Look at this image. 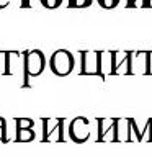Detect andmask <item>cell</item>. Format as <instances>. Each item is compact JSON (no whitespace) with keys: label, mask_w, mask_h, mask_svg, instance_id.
<instances>
[{"label":"cell","mask_w":152,"mask_h":157,"mask_svg":"<svg viewBox=\"0 0 152 157\" xmlns=\"http://www.w3.org/2000/svg\"><path fill=\"white\" fill-rule=\"evenodd\" d=\"M110 54H105L103 51H80V75H98L105 80L108 74L105 72V59H108Z\"/></svg>","instance_id":"6da1fadb"},{"label":"cell","mask_w":152,"mask_h":157,"mask_svg":"<svg viewBox=\"0 0 152 157\" xmlns=\"http://www.w3.org/2000/svg\"><path fill=\"white\" fill-rule=\"evenodd\" d=\"M74 67H75V59L67 49H57L49 59V69L57 77H67L74 71Z\"/></svg>","instance_id":"7a4b0ae2"},{"label":"cell","mask_w":152,"mask_h":157,"mask_svg":"<svg viewBox=\"0 0 152 157\" xmlns=\"http://www.w3.org/2000/svg\"><path fill=\"white\" fill-rule=\"evenodd\" d=\"M46 67V57L44 52L39 49H31V51L23 52V69H25V80L29 77H38L44 72Z\"/></svg>","instance_id":"3957f363"},{"label":"cell","mask_w":152,"mask_h":157,"mask_svg":"<svg viewBox=\"0 0 152 157\" xmlns=\"http://www.w3.org/2000/svg\"><path fill=\"white\" fill-rule=\"evenodd\" d=\"M118 52L110 51V75H132L134 74V51H126V54L118 61Z\"/></svg>","instance_id":"277c9868"},{"label":"cell","mask_w":152,"mask_h":157,"mask_svg":"<svg viewBox=\"0 0 152 157\" xmlns=\"http://www.w3.org/2000/svg\"><path fill=\"white\" fill-rule=\"evenodd\" d=\"M67 134L70 137V141L77 142V144H82V142L88 141V137H90V121L85 116L74 118V120L69 121Z\"/></svg>","instance_id":"5b68a950"},{"label":"cell","mask_w":152,"mask_h":157,"mask_svg":"<svg viewBox=\"0 0 152 157\" xmlns=\"http://www.w3.org/2000/svg\"><path fill=\"white\" fill-rule=\"evenodd\" d=\"M43 121V141H66L64 124L66 118H41Z\"/></svg>","instance_id":"8992f818"},{"label":"cell","mask_w":152,"mask_h":157,"mask_svg":"<svg viewBox=\"0 0 152 157\" xmlns=\"http://www.w3.org/2000/svg\"><path fill=\"white\" fill-rule=\"evenodd\" d=\"M97 123H98V136H97L98 142H105V141L110 139V137H108L110 132H113V136H115L116 118H98Z\"/></svg>","instance_id":"52a82bcc"},{"label":"cell","mask_w":152,"mask_h":157,"mask_svg":"<svg viewBox=\"0 0 152 157\" xmlns=\"http://www.w3.org/2000/svg\"><path fill=\"white\" fill-rule=\"evenodd\" d=\"M136 56L142 59V74H152V51H137Z\"/></svg>","instance_id":"ba28073f"},{"label":"cell","mask_w":152,"mask_h":157,"mask_svg":"<svg viewBox=\"0 0 152 157\" xmlns=\"http://www.w3.org/2000/svg\"><path fill=\"white\" fill-rule=\"evenodd\" d=\"M34 139V131L33 128H17V142H28Z\"/></svg>","instance_id":"9c48e42d"},{"label":"cell","mask_w":152,"mask_h":157,"mask_svg":"<svg viewBox=\"0 0 152 157\" xmlns=\"http://www.w3.org/2000/svg\"><path fill=\"white\" fill-rule=\"evenodd\" d=\"M126 7L127 8H147V7H152V2L150 0H127Z\"/></svg>","instance_id":"30bf717a"},{"label":"cell","mask_w":152,"mask_h":157,"mask_svg":"<svg viewBox=\"0 0 152 157\" xmlns=\"http://www.w3.org/2000/svg\"><path fill=\"white\" fill-rule=\"evenodd\" d=\"M93 0H69V7L70 8H87L90 7Z\"/></svg>","instance_id":"8fae6325"},{"label":"cell","mask_w":152,"mask_h":157,"mask_svg":"<svg viewBox=\"0 0 152 157\" xmlns=\"http://www.w3.org/2000/svg\"><path fill=\"white\" fill-rule=\"evenodd\" d=\"M121 0H97V3L100 5L101 8H106V10H111V8H116L120 5Z\"/></svg>","instance_id":"7c38bea8"},{"label":"cell","mask_w":152,"mask_h":157,"mask_svg":"<svg viewBox=\"0 0 152 157\" xmlns=\"http://www.w3.org/2000/svg\"><path fill=\"white\" fill-rule=\"evenodd\" d=\"M39 3H41L44 8H48V10H54V8L61 7L62 0H39Z\"/></svg>","instance_id":"4fadbf2b"},{"label":"cell","mask_w":152,"mask_h":157,"mask_svg":"<svg viewBox=\"0 0 152 157\" xmlns=\"http://www.w3.org/2000/svg\"><path fill=\"white\" fill-rule=\"evenodd\" d=\"M15 124H17V128H33L34 121L29 120V118H17V120H15Z\"/></svg>","instance_id":"5bb4252c"},{"label":"cell","mask_w":152,"mask_h":157,"mask_svg":"<svg viewBox=\"0 0 152 157\" xmlns=\"http://www.w3.org/2000/svg\"><path fill=\"white\" fill-rule=\"evenodd\" d=\"M0 141L7 142V123H5V118L0 116Z\"/></svg>","instance_id":"9a60e30c"},{"label":"cell","mask_w":152,"mask_h":157,"mask_svg":"<svg viewBox=\"0 0 152 157\" xmlns=\"http://www.w3.org/2000/svg\"><path fill=\"white\" fill-rule=\"evenodd\" d=\"M10 5V0H0V8H5Z\"/></svg>","instance_id":"2e32d148"},{"label":"cell","mask_w":152,"mask_h":157,"mask_svg":"<svg viewBox=\"0 0 152 157\" xmlns=\"http://www.w3.org/2000/svg\"><path fill=\"white\" fill-rule=\"evenodd\" d=\"M21 7L26 8V7H31V3H29V0H21Z\"/></svg>","instance_id":"e0dca14e"}]
</instances>
